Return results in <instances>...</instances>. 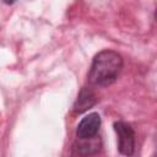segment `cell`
<instances>
[{
	"mask_svg": "<svg viewBox=\"0 0 157 157\" xmlns=\"http://www.w3.org/2000/svg\"><path fill=\"white\" fill-rule=\"evenodd\" d=\"M97 102H98V97L94 93V91L91 87L83 86L77 94V98L72 105V110L77 114L85 113L88 109H91L92 107H94L97 104Z\"/></svg>",
	"mask_w": 157,
	"mask_h": 157,
	"instance_id": "cell-4",
	"label": "cell"
},
{
	"mask_svg": "<svg viewBox=\"0 0 157 157\" xmlns=\"http://www.w3.org/2000/svg\"><path fill=\"white\" fill-rule=\"evenodd\" d=\"M124 66L123 56L115 50L105 49L94 55L87 74V81L92 86L105 87L117 81Z\"/></svg>",
	"mask_w": 157,
	"mask_h": 157,
	"instance_id": "cell-1",
	"label": "cell"
},
{
	"mask_svg": "<svg viewBox=\"0 0 157 157\" xmlns=\"http://www.w3.org/2000/svg\"><path fill=\"white\" fill-rule=\"evenodd\" d=\"M102 124L101 115L98 113H90L83 117L76 128V137L77 139H92L97 136L99 128Z\"/></svg>",
	"mask_w": 157,
	"mask_h": 157,
	"instance_id": "cell-3",
	"label": "cell"
},
{
	"mask_svg": "<svg viewBox=\"0 0 157 157\" xmlns=\"http://www.w3.org/2000/svg\"><path fill=\"white\" fill-rule=\"evenodd\" d=\"M114 131L118 137V151L123 156H132L136 146V134L134 128L123 120H118L113 124Z\"/></svg>",
	"mask_w": 157,
	"mask_h": 157,
	"instance_id": "cell-2",
	"label": "cell"
},
{
	"mask_svg": "<svg viewBox=\"0 0 157 157\" xmlns=\"http://www.w3.org/2000/svg\"><path fill=\"white\" fill-rule=\"evenodd\" d=\"M4 4H6V5H12V4H15L17 0H1Z\"/></svg>",
	"mask_w": 157,
	"mask_h": 157,
	"instance_id": "cell-6",
	"label": "cell"
},
{
	"mask_svg": "<svg viewBox=\"0 0 157 157\" xmlns=\"http://www.w3.org/2000/svg\"><path fill=\"white\" fill-rule=\"evenodd\" d=\"M102 144L101 140H97V136L92 139H77L76 142L72 145V155H80V156H91L96 155L101 151Z\"/></svg>",
	"mask_w": 157,
	"mask_h": 157,
	"instance_id": "cell-5",
	"label": "cell"
}]
</instances>
